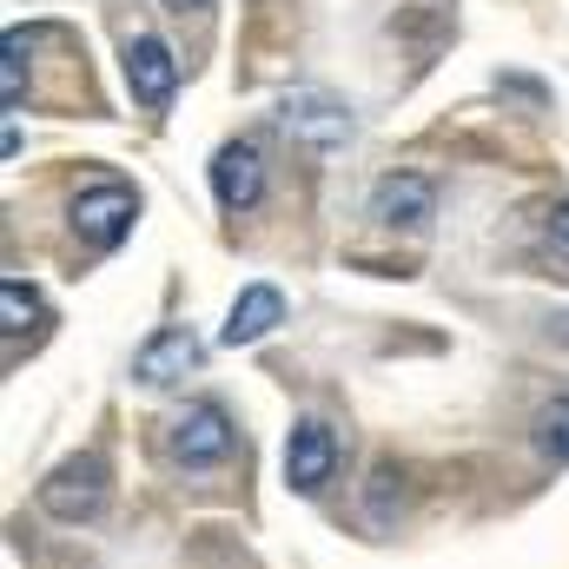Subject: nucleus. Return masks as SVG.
<instances>
[{
  "label": "nucleus",
  "instance_id": "7ed1b4c3",
  "mask_svg": "<svg viewBox=\"0 0 569 569\" xmlns=\"http://www.w3.org/2000/svg\"><path fill=\"white\" fill-rule=\"evenodd\" d=\"M140 226V192L127 179H93L80 199H73V239L87 252H113L127 246V232Z\"/></svg>",
  "mask_w": 569,
  "mask_h": 569
},
{
  "label": "nucleus",
  "instance_id": "6e6552de",
  "mask_svg": "<svg viewBox=\"0 0 569 569\" xmlns=\"http://www.w3.org/2000/svg\"><path fill=\"white\" fill-rule=\"evenodd\" d=\"M199 358H206V345L192 338V325H159L140 351H133V385L166 391V385L192 378V371H199Z\"/></svg>",
  "mask_w": 569,
  "mask_h": 569
},
{
  "label": "nucleus",
  "instance_id": "f257e3e1",
  "mask_svg": "<svg viewBox=\"0 0 569 569\" xmlns=\"http://www.w3.org/2000/svg\"><path fill=\"white\" fill-rule=\"evenodd\" d=\"M232 443H239V425L219 398H192L186 411H172L159 425V450L172 470H219L232 457Z\"/></svg>",
  "mask_w": 569,
  "mask_h": 569
},
{
  "label": "nucleus",
  "instance_id": "f8f14e48",
  "mask_svg": "<svg viewBox=\"0 0 569 569\" xmlns=\"http://www.w3.org/2000/svg\"><path fill=\"white\" fill-rule=\"evenodd\" d=\"M530 430H537V450H543L550 463H569V398H550Z\"/></svg>",
  "mask_w": 569,
  "mask_h": 569
},
{
  "label": "nucleus",
  "instance_id": "0eeeda50",
  "mask_svg": "<svg viewBox=\"0 0 569 569\" xmlns=\"http://www.w3.org/2000/svg\"><path fill=\"white\" fill-rule=\"evenodd\" d=\"M371 219L385 232H405V239H425L430 219H437V186L425 172H385L371 186Z\"/></svg>",
  "mask_w": 569,
  "mask_h": 569
},
{
  "label": "nucleus",
  "instance_id": "20e7f679",
  "mask_svg": "<svg viewBox=\"0 0 569 569\" xmlns=\"http://www.w3.org/2000/svg\"><path fill=\"white\" fill-rule=\"evenodd\" d=\"M279 127L305 152H338V146L351 140V107L338 93H325V87H291L279 100Z\"/></svg>",
  "mask_w": 569,
  "mask_h": 569
},
{
  "label": "nucleus",
  "instance_id": "1a4fd4ad",
  "mask_svg": "<svg viewBox=\"0 0 569 569\" xmlns=\"http://www.w3.org/2000/svg\"><path fill=\"white\" fill-rule=\"evenodd\" d=\"M266 192V152L259 140H226L212 152V199L219 212H252Z\"/></svg>",
  "mask_w": 569,
  "mask_h": 569
},
{
  "label": "nucleus",
  "instance_id": "423d86ee",
  "mask_svg": "<svg viewBox=\"0 0 569 569\" xmlns=\"http://www.w3.org/2000/svg\"><path fill=\"white\" fill-rule=\"evenodd\" d=\"M120 73H127L133 107H146V113H166L172 93H179V60H172V47H166L159 33H127V47H120Z\"/></svg>",
  "mask_w": 569,
  "mask_h": 569
},
{
  "label": "nucleus",
  "instance_id": "f03ea898",
  "mask_svg": "<svg viewBox=\"0 0 569 569\" xmlns=\"http://www.w3.org/2000/svg\"><path fill=\"white\" fill-rule=\"evenodd\" d=\"M107 503H113V463L100 457V450H80V457H67V463H53L47 477H40V510L53 517V523H100L107 517Z\"/></svg>",
  "mask_w": 569,
  "mask_h": 569
},
{
  "label": "nucleus",
  "instance_id": "9d476101",
  "mask_svg": "<svg viewBox=\"0 0 569 569\" xmlns=\"http://www.w3.org/2000/svg\"><path fill=\"white\" fill-rule=\"evenodd\" d=\"M0 318H7V365H20V351H33V345L47 338V325H53L40 284H27L20 272L0 279Z\"/></svg>",
  "mask_w": 569,
  "mask_h": 569
},
{
  "label": "nucleus",
  "instance_id": "2eb2a0df",
  "mask_svg": "<svg viewBox=\"0 0 569 569\" xmlns=\"http://www.w3.org/2000/svg\"><path fill=\"white\" fill-rule=\"evenodd\" d=\"M166 7H172V13H206L212 0H166Z\"/></svg>",
  "mask_w": 569,
  "mask_h": 569
},
{
  "label": "nucleus",
  "instance_id": "9b49d317",
  "mask_svg": "<svg viewBox=\"0 0 569 569\" xmlns=\"http://www.w3.org/2000/svg\"><path fill=\"white\" fill-rule=\"evenodd\" d=\"M272 325H284V291L279 284H266V279H252L239 298H232V311H226V331H219V345H259Z\"/></svg>",
  "mask_w": 569,
  "mask_h": 569
},
{
  "label": "nucleus",
  "instance_id": "4468645a",
  "mask_svg": "<svg viewBox=\"0 0 569 569\" xmlns=\"http://www.w3.org/2000/svg\"><path fill=\"white\" fill-rule=\"evenodd\" d=\"M391 490H398V470H391V463H378V477H371V497H365L371 523H391Z\"/></svg>",
  "mask_w": 569,
  "mask_h": 569
},
{
  "label": "nucleus",
  "instance_id": "ddd939ff",
  "mask_svg": "<svg viewBox=\"0 0 569 569\" xmlns=\"http://www.w3.org/2000/svg\"><path fill=\"white\" fill-rule=\"evenodd\" d=\"M543 252H550V266L569 279V199L543 206Z\"/></svg>",
  "mask_w": 569,
  "mask_h": 569
},
{
  "label": "nucleus",
  "instance_id": "39448f33",
  "mask_svg": "<svg viewBox=\"0 0 569 569\" xmlns=\"http://www.w3.org/2000/svg\"><path fill=\"white\" fill-rule=\"evenodd\" d=\"M338 463H345V443L325 418H298L284 430V490L291 497H318L338 477Z\"/></svg>",
  "mask_w": 569,
  "mask_h": 569
}]
</instances>
